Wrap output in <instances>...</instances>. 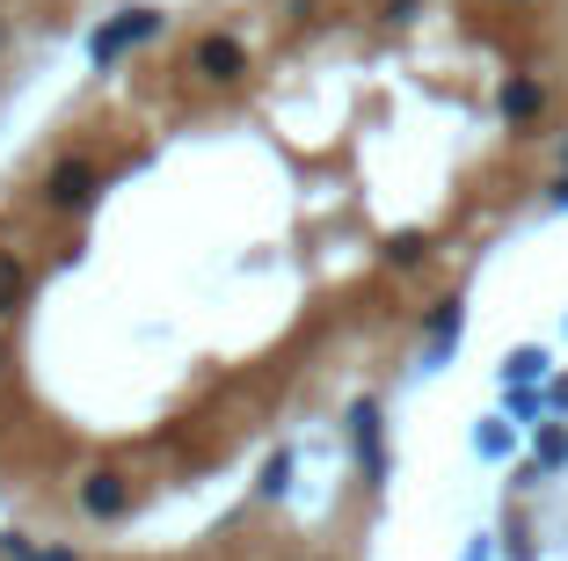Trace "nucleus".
<instances>
[{"instance_id":"obj_1","label":"nucleus","mask_w":568,"mask_h":561,"mask_svg":"<svg viewBox=\"0 0 568 561\" xmlns=\"http://www.w3.org/2000/svg\"><path fill=\"white\" fill-rule=\"evenodd\" d=\"M153 30H161V16H153V8H124V16H110L95 37H88V59H95V67H118L124 51L146 44Z\"/></svg>"},{"instance_id":"obj_2","label":"nucleus","mask_w":568,"mask_h":561,"mask_svg":"<svg viewBox=\"0 0 568 561\" xmlns=\"http://www.w3.org/2000/svg\"><path fill=\"white\" fill-rule=\"evenodd\" d=\"M44 198L59 204V212H88V204H95V168L88 161H59L51 182H44Z\"/></svg>"},{"instance_id":"obj_3","label":"nucleus","mask_w":568,"mask_h":561,"mask_svg":"<svg viewBox=\"0 0 568 561\" xmlns=\"http://www.w3.org/2000/svg\"><path fill=\"white\" fill-rule=\"evenodd\" d=\"M190 67H197L204 81H219V88H226V81H241V73H248V51H241L234 37H204Z\"/></svg>"},{"instance_id":"obj_4","label":"nucleus","mask_w":568,"mask_h":561,"mask_svg":"<svg viewBox=\"0 0 568 561\" xmlns=\"http://www.w3.org/2000/svg\"><path fill=\"white\" fill-rule=\"evenodd\" d=\"M81 511L88 518H124V481L118 474H88L81 481Z\"/></svg>"},{"instance_id":"obj_5","label":"nucleus","mask_w":568,"mask_h":561,"mask_svg":"<svg viewBox=\"0 0 568 561\" xmlns=\"http://www.w3.org/2000/svg\"><path fill=\"white\" fill-rule=\"evenodd\" d=\"M351 438H357V452H365V474H379V409H372V401L351 409Z\"/></svg>"},{"instance_id":"obj_6","label":"nucleus","mask_w":568,"mask_h":561,"mask_svg":"<svg viewBox=\"0 0 568 561\" xmlns=\"http://www.w3.org/2000/svg\"><path fill=\"white\" fill-rule=\"evenodd\" d=\"M22 284H30V270H22L16 256L0 248V314H8V307H16V299H22Z\"/></svg>"},{"instance_id":"obj_7","label":"nucleus","mask_w":568,"mask_h":561,"mask_svg":"<svg viewBox=\"0 0 568 561\" xmlns=\"http://www.w3.org/2000/svg\"><path fill=\"white\" fill-rule=\"evenodd\" d=\"M539 102H547L539 81H510V88H503V110H510V117H539Z\"/></svg>"},{"instance_id":"obj_8","label":"nucleus","mask_w":568,"mask_h":561,"mask_svg":"<svg viewBox=\"0 0 568 561\" xmlns=\"http://www.w3.org/2000/svg\"><path fill=\"white\" fill-rule=\"evenodd\" d=\"M452 335H459V299H437V314H430V350H445Z\"/></svg>"},{"instance_id":"obj_9","label":"nucleus","mask_w":568,"mask_h":561,"mask_svg":"<svg viewBox=\"0 0 568 561\" xmlns=\"http://www.w3.org/2000/svg\"><path fill=\"white\" fill-rule=\"evenodd\" d=\"M284 481H292V452H277V460L263 467V495H284Z\"/></svg>"},{"instance_id":"obj_10","label":"nucleus","mask_w":568,"mask_h":561,"mask_svg":"<svg viewBox=\"0 0 568 561\" xmlns=\"http://www.w3.org/2000/svg\"><path fill=\"white\" fill-rule=\"evenodd\" d=\"M386 256H394V263H423V256H430V241H423V233H402Z\"/></svg>"},{"instance_id":"obj_11","label":"nucleus","mask_w":568,"mask_h":561,"mask_svg":"<svg viewBox=\"0 0 568 561\" xmlns=\"http://www.w3.org/2000/svg\"><path fill=\"white\" fill-rule=\"evenodd\" d=\"M510 372H518V380H532V372H547V358H539V350H518V358H510Z\"/></svg>"},{"instance_id":"obj_12","label":"nucleus","mask_w":568,"mask_h":561,"mask_svg":"<svg viewBox=\"0 0 568 561\" xmlns=\"http://www.w3.org/2000/svg\"><path fill=\"white\" fill-rule=\"evenodd\" d=\"M44 561H81V554H73V547H44Z\"/></svg>"}]
</instances>
